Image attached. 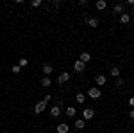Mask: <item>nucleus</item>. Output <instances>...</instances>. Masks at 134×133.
Wrapping results in <instances>:
<instances>
[{"instance_id":"nucleus-1","label":"nucleus","mask_w":134,"mask_h":133,"mask_svg":"<svg viewBox=\"0 0 134 133\" xmlns=\"http://www.w3.org/2000/svg\"><path fill=\"white\" fill-rule=\"evenodd\" d=\"M88 95H90L91 99H100L102 92H100V88H98V86H91V88L88 90Z\"/></svg>"},{"instance_id":"nucleus-2","label":"nucleus","mask_w":134,"mask_h":133,"mask_svg":"<svg viewBox=\"0 0 134 133\" xmlns=\"http://www.w3.org/2000/svg\"><path fill=\"white\" fill-rule=\"evenodd\" d=\"M45 108H47V101L43 99V101H40L36 106H34V113H36V115H41V113L45 112Z\"/></svg>"},{"instance_id":"nucleus-3","label":"nucleus","mask_w":134,"mask_h":133,"mask_svg":"<svg viewBox=\"0 0 134 133\" xmlns=\"http://www.w3.org/2000/svg\"><path fill=\"white\" fill-rule=\"evenodd\" d=\"M93 117H95L93 108H84V110H82V119H84V121H91Z\"/></svg>"},{"instance_id":"nucleus-4","label":"nucleus","mask_w":134,"mask_h":133,"mask_svg":"<svg viewBox=\"0 0 134 133\" xmlns=\"http://www.w3.org/2000/svg\"><path fill=\"white\" fill-rule=\"evenodd\" d=\"M68 79H70V72H61V74L57 76V83H59V85L66 83Z\"/></svg>"},{"instance_id":"nucleus-5","label":"nucleus","mask_w":134,"mask_h":133,"mask_svg":"<svg viewBox=\"0 0 134 133\" xmlns=\"http://www.w3.org/2000/svg\"><path fill=\"white\" fill-rule=\"evenodd\" d=\"M84 68H86V63H82L81 60H77L75 65H73V70L75 72H84Z\"/></svg>"},{"instance_id":"nucleus-6","label":"nucleus","mask_w":134,"mask_h":133,"mask_svg":"<svg viewBox=\"0 0 134 133\" xmlns=\"http://www.w3.org/2000/svg\"><path fill=\"white\" fill-rule=\"evenodd\" d=\"M105 81H107V77H105V76H102V74L95 76V83H97L98 86H104V85H105Z\"/></svg>"},{"instance_id":"nucleus-7","label":"nucleus","mask_w":134,"mask_h":133,"mask_svg":"<svg viewBox=\"0 0 134 133\" xmlns=\"http://www.w3.org/2000/svg\"><path fill=\"white\" fill-rule=\"evenodd\" d=\"M86 23H88L91 29H97V27L100 25V22L97 20V18H86Z\"/></svg>"},{"instance_id":"nucleus-8","label":"nucleus","mask_w":134,"mask_h":133,"mask_svg":"<svg viewBox=\"0 0 134 133\" xmlns=\"http://www.w3.org/2000/svg\"><path fill=\"white\" fill-rule=\"evenodd\" d=\"M95 7L98 11H104L107 7V2H105V0H97V2H95Z\"/></svg>"},{"instance_id":"nucleus-9","label":"nucleus","mask_w":134,"mask_h":133,"mask_svg":"<svg viewBox=\"0 0 134 133\" xmlns=\"http://www.w3.org/2000/svg\"><path fill=\"white\" fill-rule=\"evenodd\" d=\"M52 70H54V67H52L50 63H45V65H43V74H45L47 77H48V76L52 74Z\"/></svg>"},{"instance_id":"nucleus-10","label":"nucleus","mask_w":134,"mask_h":133,"mask_svg":"<svg viewBox=\"0 0 134 133\" xmlns=\"http://www.w3.org/2000/svg\"><path fill=\"white\" fill-rule=\"evenodd\" d=\"M68 131H70V128H68V124L61 122L59 126H57V133H68Z\"/></svg>"},{"instance_id":"nucleus-11","label":"nucleus","mask_w":134,"mask_h":133,"mask_svg":"<svg viewBox=\"0 0 134 133\" xmlns=\"http://www.w3.org/2000/svg\"><path fill=\"white\" fill-rule=\"evenodd\" d=\"M50 115H52V117H59V115H61V108H59V104H57V106H52Z\"/></svg>"},{"instance_id":"nucleus-12","label":"nucleus","mask_w":134,"mask_h":133,"mask_svg":"<svg viewBox=\"0 0 134 133\" xmlns=\"http://www.w3.org/2000/svg\"><path fill=\"white\" fill-rule=\"evenodd\" d=\"M79 60H81V61H82V63H88V61H90V60H91V56H90L88 52H82V54L79 56Z\"/></svg>"},{"instance_id":"nucleus-13","label":"nucleus","mask_w":134,"mask_h":133,"mask_svg":"<svg viewBox=\"0 0 134 133\" xmlns=\"http://www.w3.org/2000/svg\"><path fill=\"white\" fill-rule=\"evenodd\" d=\"M129 20H131L129 13H122V14H120V22H122V23H129Z\"/></svg>"},{"instance_id":"nucleus-14","label":"nucleus","mask_w":134,"mask_h":133,"mask_svg":"<svg viewBox=\"0 0 134 133\" xmlns=\"http://www.w3.org/2000/svg\"><path fill=\"white\" fill-rule=\"evenodd\" d=\"M84 126H86V121H84V119H79V121H75V130H82Z\"/></svg>"},{"instance_id":"nucleus-15","label":"nucleus","mask_w":134,"mask_h":133,"mask_svg":"<svg viewBox=\"0 0 134 133\" xmlns=\"http://www.w3.org/2000/svg\"><path fill=\"white\" fill-rule=\"evenodd\" d=\"M124 7H125V4H116V6H114V13H118V14H122V13H124Z\"/></svg>"},{"instance_id":"nucleus-16","label":"nucleus","mask_w":134,"mask_h":133,"mask_svg":"<svg viewBox=\"0 0 134 133\" xmlns=\"http://www.w3.org/2000/svg\"><path fill=\"white\" fill-rule=\"evenodd\" d=\"M109 74H111L113 77H120V68H118V67H113V68L109 70Z\"/></svg>"},{"instance_id":"nucleus-17","label":"nucleus","mask_w":134,"mask_h":133,"mask_svg":"<svg viewBox=\"0 0 134 133\" xmlns=\"http://www.w3.org/2000/svg\"><path fill=\"white\" fill-rule=\"evenodd\" d=\"M41 85H43V86H50V85H52L50 77H47V76H43V77H41Z\"/></svg>"},{"instance_id":"nucleus-18","label":"nucleus","mask_w":134,"mask_h":133,"mask_svg":"<svg viewBox=\"0 0 134 133\" xmlns=\"http://www.w3.org/2000/svg\"><path fill=\"white\" fill-rule=\"evenodd\" d=\"M64 113H66L68 117H73V115H75V108H73V106H68V108L64 110Z\"/></svg>"},{"instance_id":"nucleus-19","label":"nucleus","mask_w":134,"mask_h":133,"mask_svg":"<svg viewBox=\"0 0 134 133\" xmlns=\"http://www.w3.org/2000/svg\"><path fill=\"white\" fill-rule=\"evenodd\" d=\"M75 101H77V102H81V104H82V102L86 101V95H84V93H77V95H75Z\"/></svg>"},{"instance_id":"nucleus-20","label":"nucleus","mask_w":134,"mask_h":133,"mask_svg":"<svg viewBox=\"0 0 134 133\" xmlns=\"http://www.w3.org/2000/svg\"><path fill=\"white\" fill-rule=\"evenodd\" d=\"M11 72H14V74H20V72H21V67L18 65V63H16V65H13V67H11Z\"/></svg>"},{"instance_id":"nucleus-21","label":"nucleus","mask_w":134,"mask_h":133,"mask_svg":"<svg viewBox=\"0 0 134 133\" xmlns=\"http://www.w3.org/2000/svg\"><path fill=\"white\" fill-rule=\"evenodd\" d=\"M18 65H20V67H27V65H29V60H27V58H20V60H18Z\"/></svg>"},{"instance_id":"nucleus-22","label":"nucleus","mask_w":134,"mask_h":133,"mask_svg":"<svg viewBox=\"0 0 134 133\" xmlns=\"http://www.w3.org/2000/svg\"><path fill=\"white\" fill-rule=\"evenodd\" d=\"M52 6L54 7H61V0H52Z\"/></svg>"},{"instance_id":"nucleus-23","label":"nucleus","mask_w":134,"mask_h":133,"mask_svg":"<svg viewBox=\"0 0 134 133\" xmlns=\"http://www.w3.org/2000/svg\"><path fill=\"white\" fill-rule=\"evenodd\" d=\"M32 6H34V7H40V6H41V0H32Z\"/></svg>"},{"instance_id":"nucleus-24","label":"nucleus","mask_w":134,"mask_h":133,"mask_svg":"<svg viewBox=\"0 0 134 133\" xmlns=\"http://www.w3.org/2000/svg\"><path fill=\"white\" fill-rule=\"evenodd\" d=\"M124 85V79H120V77H116V86H122Z\"/></svg>"},{"instance_id":"nucleus-25","label":"nucleus","mask_w":134,"mask_h":133,"mask_svg":"<svg viewBox=\"0 0 134 133\" xmlns=\"http://www.w3.org/2000/svg\"><path fill=\"white\" fill-rule=\"evenodd\" d=\"M129 106H132V108H134V95H132V97H129Z\"/></svg>"},{"instance_id":"nucleus-26","label":"nucleus","mask_w":134,"mask_h":133,"mask_svg":"<svg viewBox=\"0 0 134 133\" xmlns=\"http://www.w3.org/2000/svg\"><path fill=\"white\" fill-rule=\"evenodd\" d=\"M88 4H90L88 0H79V6H88Z\"/></svg>"},{"instance_id":"nucleus-27","label":"nucleus","mask_w":134,"mask_h":133,"mask_svg":"<svg viewBox=\"0 0 134 133\" xmlns=\"http://www.w3.org/2000/svg\"><path fill=\"white\" fill-rule=\"evenodd\" d=\"M125 4H127V6H134V0H127Z\"/></svg>"},{"instance_id":"nucleus-28","label":"nucleus","mask_w":134,"mask_h":133,"mask_svg":"<svg viewBox=\"0 0 134 133\" xmlns=\"http://www.w3.org/2000/svg\"><path fill=\"white\" fill-rule=\"evenodd\" d=\"M129 117H131V119H134V110H131V112H129Z\"/></svg>"},{"instance_id":"nucleus-29","label":"nucleus","mask_w":134,"mask_h":133,"mask_svg":"<svg viewBox=\"0 0 134 133\" xmlns=\"http://www.w3.org/2000/svg\"><path fill=\"white\" fill-rule=\"evenodd\" d=\"M129 16H134V9H131V11H129Z\"/></svg>"},{"instance_id":"nucleus-30","label":"nucleus","mask_w":134,"mask_h":133,"mask_svg":"<svg viewBox=\"0 0 134 133\" xmlns=\"http://www.w3.org/2000/svg\"><path fill=\"white\" fill-rule=\"evenodd\" d=\"M41 133H45V131H41Z\"/></svg>"}]
</instances>
